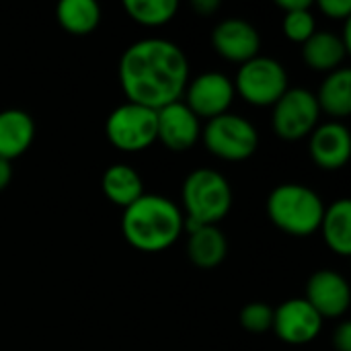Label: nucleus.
I'll use <instances>...</instances> for the list:
<instances>
[{
  "instance_id": "obj_1",
  "label": "nucleus",
  "mask_w": 351,
  "mask_h": 351,
  "mask_svg": "<svg viewBox=\"0 0 351 351\" xmlns=\"http://www.w3.org/2000/svg\"><path fill=\"white\" fill-rule=\"evenodd\" d=\"M119 82L130 103L156 111L181 101L189 82V60L169 39H140L121 53Z\"/></svg>"
},
{
  "instance_id": "obj_2",
  "label": "nucleus",
  "mask_w": 351,
  "mask_h": 351,
  "mask_svg": "<svg viewBox=\"0 0 351 351\" xmlns=\"http://www.w3.org/2000/svg\"><path fill=\"white\" fill-rule=\"evenodd\" d=\"M183 218V212L165 195L144 193L123 210L121 230L134 249L160 253L181 237Z\"/></svg>"
},
{
  "instance_id": "obj_3",
  "label": "nucleus",
  "mask_w": 351,
  "mask_h": 351,
  "mask_svg": "<svg viewBox=\"0 0 351 351\" xmlns=\"http://www.w3.org/2000/svg\"><path fill=\"white\" fill-rule=\"evenodd\" d=\"M183 208V230L187 232L199 226H216L232 208V189L226 177L214 169H195L183 181L181 189Z\"/></svg>"
},
{
  "instance_id": "obj_4",
  "label": "nucleus",
  "mask_w": 351,
  "mask_h": 351,
  "mask_svg": "<svg viewBox=\"0 0 351 351\" xmlns=\"http://www.w3.org/2000/svg\"><path fill=\"white\" fill-rule=\"evenodd\" d=\"M325 204L317 191L300 183H282L267 197V216L292 237H311L319 230Z\"/></svg>"
},
{
  "instance_id": "obj_5",
  "label": "nucleus",
  "mask_w": 351,
  "mask_h": 351,
  "mask_svg": "<svg viewBox=\"0 0 351 351\" xmlns=\"http://www.w3.org/2000/svg\"><path fill=\"white\" fill-rule=\"evenodd\" d=\"M202 138L206 148L224 160H247L259 146L257 128L234 113H222L208 119Z\"/></svg>"
},
{
  "instance_id": "obj_6",
  "label": "nucleus",
  "mask_w": 351,
  "mask_h": 351,
  "mask_svg": "<svg viewBox=\"0 0 351 351\" xmlns=\"http://www.w3.org/2000/svg\"><path fill=\"white\" fill-rule=\"evenodd\" d=\"M232 84L234 93L257 107L274 105L290 88L286 68L278 60L265 56H255L253 60L241 64Z\"/></svg>"
},
{
  "instance_id": "obj_7",
  "label": "nucleus",
  "mask_w": 351,
  "mask_h": 351,
  "mask_svg": "<svg viewBox=\"0 0 351 351\" xmlns=\"http://www.w3.org/2000/svg\"><path fill=\"white\" fill-rule=\"evenodd\" d=\"M105 134L121 152L146 150L156 142V111L128 101L109 113Z\"/></svg>"
},
{
  "instance_id": "obj_8",
  "label": "nucleus",
  "mask_w": 351,
  "mask_h": 351,
  "mask_svg": "<svg viewBox=\"0 0 351 351\" xmlns=\"http://www.w3.org/2000/svg\"><path fill=\"white\" fill-rule=\"evenodd\" d=\"M319 103L315 93L306 88H288L274 103V132L284 140H300L311 136L319 125Z\"/></svg>"
},
{
  "instance_id": "obj_9",
  "label": "nucleus",
  "mask_w": 351,
  "mask_h": 351,
  "mask_svg": "<svg viewBox=\"0 0 351 351\" xmlns=\"http://www.w3.org/2000/svg\"><path fill=\"white\" fill-rule=\"evenodd\" d=\"M185 105L202 119H212L228 113L234 99V84L222 72H204L193 78L185 88Z\"/></svg>"
},
{
  "instance_id": "obj_10",
  "label": "nucleus",
  "mask_w": 351,
  "mask_h": 351,
  "mask_svg": "<svg viewBox=\"0 0 351 351\" xmlns=\"http://www.w3.org/2000/svg\"><path fill=\"white\" fill-rule=\"evenodd\" d=\"M321 315L304 298H290L278 308H274L271 329L282 341L290 346L311 343L321 333Z\"/></svg>"
},
{
  "instance_id": "obj_11",
  "label": "nucleus",
  "mask_w": 351,
  "mask_h": 351,
  "mask_svg": "<svg viewBox=\"0 0 351 351\" xmlns=\"http://www.w3.org/2000/svg\"><path fill=\"white\" fill-rule=\"evenodd\" d=\"M199 138V117L183 101L156 109V140H160L169 150L185 152L193 148Z\"/></svg>"
},
{
  "instance_id": "obj_12",
  "label": "nucleus",
  "mask_w": 351,
  "mask_h": 351,
  "mask_svg": "<svg viewBox=\"0 0 351 351\" xmlns=\"http://www.w3.org/2000/svg\"><path fill=\"white\" fill-rule=\"evenodd\" d=\"M304 300L321 315V319H337L350 308V284L341 274L333 269H321L311 276Z\"/></svg>"
},
{
  "instance_id": "obj_13",
  "label": "nucleus",
  "mask_w": 351,
  "mask_h": 351,
  "mask_svg": "<svg viewBox=\"0 0 351 351\" xmlns=\"http://www.w3.org/2000/svg\"><path fill=\"white\" fill-rule=\"evenodd\" d=\"M212 45L224 60L245 64L259 56L261 37L249 21L224 19L212 31Z\"/></svg>"
},
{
  "instance_id": "obj_14",
  "label": "nucleus",
  "mask_w": 351,
  "mask_h": 351,
  "mask_svg": "<svg viewBox=\"0 0 351 351\" xmlns=\"http://www.w3.org/2000/svg\"><path fill=\"white\" fill-rule=\"evenodd\" d=\"M311 156L315 165L327 171H335L348 165L351 156L350 130L341 121H329L317 125L311 134Z\"/></svg>"
},
{
  "instance_id": "obj_15",
  "label": "nucleus",
  "mask_w": 351,
  "mask_h": 351,
  "mask_svg": "<svg viewBox=\"0 0 351 351\" xmlns=\"http://www.w3.org/2000/svg\"><path fill=\"white\" fill-rule=\"evenodd\" d=\"M35 138V121L23 109L0 111V158L12 160L29 150Z\"/></svg>"
},
{
  "instance_id": "obj_16",
  "label": "nucleus",
  "mask_w": 351,
  "mask_h": 351,
  "mask_svg": "<svg viewBox=\"0 0 351 351\" xmlns=\"http://www.w3.org/2000/svg\"><path fill=\"white\" fill-rule=\"evenodd\" d=\"M228 253V243L218 226H199L189 232L187 255L191 263L199 269L218 267Z\"/></svg>"
},
{
  "instance_id": "obj_17",
  "label": "nucleus",
  "mask_w": 351,
  "mask_h": 351,
  "mask_svg": "<svg viewBox=\"0 0 351 351\" xmlns=\"http://www.w3.org/2000/svg\"><path fill=\"white\" fill-rule=\"evenodd\" d=\"M348 56L343 39L331 31H315L302 43V58L313 70L333 72L341 66Z\"/></svg>"
},
{
  "instance_id": "obj_18",
  "label": "nucleus",
  "mask_w": 351,
  "mask_h": 351,
  "mask_svg": "<svg viewBox=\"0 0 351 351\" xmlns=\"http://www.w3.org/2000/svg\"><path fill=\"white\" fill-rule=\"evenodd\" d=\"M101 187H103L105 197H107L111 204L121 206L123 210L144 195L142 177H140V173H138L136 169H132L130 165H111V167L103 173Z\"/></svg>"
},
{
  "instance_id": "obj_19",
  "label": "nucleus",
  "mask_w": 351,
  "mask_h": 351,
  "mask_svg": "<svg viewBox=\"0 0 351 351\" xmlns=\"http://www.w3.org/2000/svg\"><path fill=\"white\" fill-rule=\"evenodd\" d=\"M323 239L327 247L341 255L348 257L351 255V202L350 199H337L329 208H325L321 226Z\"/></svg>"
},
{
  "instance_id": "obj_20",
  "label": "nucleus",
  "mask_w": 351,
  "mask_h": 351,
  "mask_svg": "<svg viewBox=\"0 0 351 351\" xmlns=\"http://www.w3.org/2000/svg\"><path fill=\"white\" fill-rule=\"evenodd\" d=\"M319 109L327 115L341 119L351 113V70L350 68H337L329 72V76L323 80L319 93L315 95Z\"/></svg>"
},
{
  "instance_id": "obj_21",
  "label": "nucleus",
  "mask_w": 351,
  "mask_h": 351,
  "mask_svg": "<svg viewBox=\"0 0 351 351\" xmlns=\"http://www.w3.org/2000/svg\"><path fill=\"white\" fill-rule=\"evenodd\" d=\"M58 23L72 35H88L101 23V6L95 0H62L56 8Z\"/></svg>"
},
{
  "instance_id": "obj_22",
  "label": "nucleus",
  "mask_w": 351,
  "mask_h": 351,
  "mask_svg": "<svg viewBox=\"0 0 351 351\" xmlns=\"http://www.w3.org/2000/svg\"><path fill=\"white\" fill-rule=\"evenodd\" d=\"M123 6L128 14L144 27H160L173 21L179 10L177 0H125Z\"/></svg>"
},
{
  "instance_id": "obj_23",
  "label": "nucleus",
  "mask_w": 351,
  "mask_h": 351,
  "mask_svg": "<svg viewBox=\"0 0 351 351\" xmlns=\"http://www.w3.org/2000/svg\"><path fill=\"white\" fill-rule=\"evenodd\" d=\"M274 323V308L265 302H249L241 311V325L253 335L267 333Z\"/></svg>"
},
{
  "instance_id": "obj_24",
  "label": "nucleus",
  "mask_w": 351,
  "mask_h": 351,
  "mask_svg": "<svg viewBox=\"0 0 351 351\" xmlns=\"http://www.w3.org/2000/svg\"><path fill=\"white\" fill-rule=\"evenodd\" d=\"M317 31V21L311 12V8L292 10L284 14V33L288 39L296 43H304L313 33Z\"/></svg>"
},
{
  "instance_id": "obj_25",
  "label": "nucleus",
  "mask_w": 351,
  "mask_h": 351,
  "mask_svg": "<svg viewBox=\"0 0 351 351\" xmlns=\"http://www.w3.org/2000/svg\"><path fill=\"white\" fill-rule=\"evenodd\" d=\"M319 8L331 19H350L351 0H321Z\"/></svg>"
},
{
  "instance_id": "obj_26",
  "label": "nucleus",
  "mask_w": 351,
  "mask_h": 351,
  "mask_svg": "<svg viewBox=\"0 0 351 351\" xmlns=\"http://www.w3.org/2000/svg\"><path fill=\"white\" fill-rule=\"evenodd\" d=\"M333 346L337 351H351V323H341L335 329Z\"/></svg>"
},
{
  "instance_id": "obj_27",
  "label": "nucleus",
  "mask_w": 351,
  "mask_h": 351,
  "mask_svg": "<svg viewBox=\"0 0 351 351\" xmlns=\"http://www.w3.org/2000/svg\"><path fill=\"white\" fill-rule=\"evenodd\" d=\"M278 6H280L284 12H292V10L311 8V0H278Z\"/></svg>"
},
{
  "instance_id": "obj_28",
  "label": "nucleus",
  "mask_w": 351,
  "mask_h": 351,
  "mask_svg": "<svg viewBox=\"0 0 351 351\" xmlns=\"http://www.w3.org/2000/svg\"><path fill=\"white\" fill-rule=\"evenodd\" d=\"M10 179H12V165L8 160L0 158V191L8 187Z\"/></svg>"
},
{
  "instance_id": "obj_29",
  "label": "nucleus",
  "mask_w": 351,
  "mask_h": 351,
  "mask_svg": "<svg viewBox=\"0 0 351 351\" xmlns=\"http://www.w3.org/2000/svg\"><path fill=\"white\" fill-rule=\"evenodd\" d=\"M218 6H220L218 0H193V8H195L197 12H204V14L214 12Z\"/></svg>"
}]
</instances>
